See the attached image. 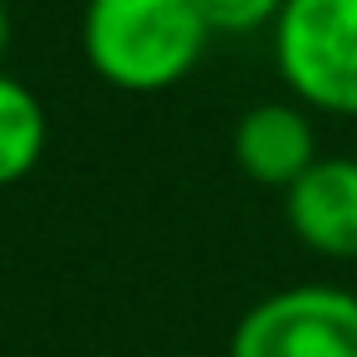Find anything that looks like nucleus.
Wrapping results in <instances>:
<instances>
[{"label":"nucleus","mask_w":357,"mask_h":357,"mask_svg":"<svg viewBox=\"0 0 357 357\" xmlns=\"http://www.w3.org/2000/svg\"><path fill=\"white\" fill-rule=\"evenodd\" d=\"M284 220L318 259H357V157H318L289 191Z\"/></svg>","instance_id":"4"},{"label":"nucleus","mask_w":357,"mask_h":357,"mask_svg":"<svg viewBox=\"0 0 357 357\" xmlns=\"http://www.w3.org/2000/svg\"><path fill=\"white\" fill-rule=\"evenodd\" d=\"M211 35H259L279 20L284 0H196Z\"/></svg>","instance_id":"7"},{"label":"nucleus","mask_w":357,"mask_h":357,"mask_svg":"<svg viewBox=\"0 0 357 357\" xmlns=\"http://www.w3.org/2000/svg\"><path fill=\"white\" fill-rule=\"evenodd\" d=\"M269 50L294 103L357 118V0H284Z\"/></svg>","instance_id":"2"},{"label":"nucleus","mask_w":357,"mask_h":357,"mask_svg":"<svg viewBox=\"0 0 357 357\" xmlns=\"http://www.w3.org/2000/svg\"><path fill=\"white\" fill-rule=\"evenodd\" d=\"M45 142H50V118L40 93L0 69V186H15L20 176H30L45 157Z\"/></svg>","instance_id":"6"},{"label":"nucleus","mask_w":357,"mask_h":357,"mask_svg":"<svg viewBox=\"0 0 357 357\" xmlns=\"http://www.w3.org/2000/svg\"><path fill=\"white\" fill-rule=\"evenodd\" d=\"M230 152H235V167L255 186H274V191H289L323 157L313 113L294 98H269L245 108V118L235 123Z\"/></svg>","instance_id":"5"},{"label":"nucleus","mask_w":357,"mask_h":357,"mask_svg":"<svg viewBox=\"0 0 357 357\" xmlns=\"http://www.w3.org/2000/svg\"><path fill=\"white\" fill-rule=\"evenodd\" d=\"M6 50H10V15L0 6V59H6Z\"/></svg>","instance_id":"8"},{"label":"nucleus","mask_w":357,"mask_h":357,"mask_svg":"<svg viewBox=\"0 0 357 357\" xmlns=\"http://www.w3.org/2000/svg\"><path fill=\"white\" fill-rule=\"evenodd\" d=\"M196 0H89L84 59L118 93H167L196 74L211 45Z\"/></svg>","instance_id":"1"},{"label":"nucleus","mask_w":357,"mask_h":357,"mask_svg":"<svg viewBox=\"0 0 357 357\" xmlns=\"http://www.w3.org/2000/svg\"><path fill=\"white\" fill-rule=\"evenodd\" d=\"M230 357H357V294L342 284H289L250 303Z\"/></svg>","instance_id":"3"}]
</instances>
